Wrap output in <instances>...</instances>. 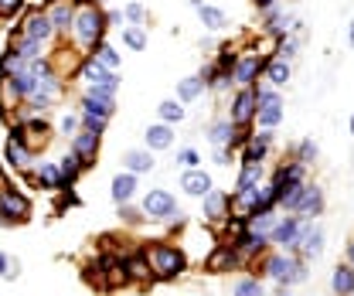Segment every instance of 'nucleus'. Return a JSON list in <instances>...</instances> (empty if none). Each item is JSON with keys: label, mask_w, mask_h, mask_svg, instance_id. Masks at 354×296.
Segmentation results:
<instances>
[{"label": "nucleus", "mask_w": 354, "mask_h": 296, "mask_svg": "<svg viewBox=\"0 0 354 296\" xmlns=\"http://www.w3.org/2000/svg\"><path fill=\"white\" fill-rule=\"evenodd\" d=\"M348 127H351V133H354V116H351V123H348Z\"/></svg>", "instance_id": "60"}, {"label": "nucleus", "mask_w": 354, "mask_h": 296, "mask_svg": "<svg viewBox=\"0 0 354 296\" xmlns=\"http://www.w3.org/2000/svg\"><path fill=\"white\" fill-rule=\"evenodd\" d=\"M7 266H10V255H7V252H0V279L7 276Z\"/></svg>", "instance_id": "56"}, {"label": "nucleus", "mask_w": 354, "mask_h": 296, "mask_svg": "<svg viewBox=\"0 0 354 296\" xmlns=\"http://www.w3.org/2000/svg\"><path fill=\"white\" fill-rule=\"evenodd\" d=\"M228 120L239 129L256 123V92L252 89H235V95L228 102Z\"/></svg>", "instance_id": "15"}, {"label": "nucleus", "mask_w": 354, "mask_h": 296, "mask_svg": "<svg viewBox=\"0 0 354 296\" xmlns=\"http://www.w3.org/2000/svg\"><path fill=\"white\" fill-rule=\"evenodd\" d=\"M235 123L228 120V116H218L215 123H208V129H205V136H208V143L218 150V147H232V140H235Z\"/></svg>", "instance_id": "28"}, {"label": "nucleus", "mask_w": 354, "mask_h": 296, "mask_svg": "<svg viewBox=\"0 0 354 296\" xmlns=\"http://www.w3.org/2000/svg\"><path fill=\"white\" fill-rule=\"evenodd\" d=\"M304 187H307V181L304 184H286L283 187V194H279V214H293L297 212V205H300V198H304Z\"/></svg>", "instance_id": "41"}, {"label": "nucleus", "mask_w": 354, "mask_h": 296, "mask_svg": "<svg viewBox=\"0 0 354 296\" xmlns=\"http://www.w3.org/2000/svg\"><path fill=\"white\" fill-rule=\"evenodd\" d=\"M28 62H21V55L17 51H10V48H3L0 51V79H7V75H14V72H21Z\"/></svg>", "instance_id": "47"}, {"label": "nucleus", "mask_w": 354, "mask_h": 296, "mask_svg": "<svg viewBox=\"0 0 354 296\" xmlns=\"http://www.w3.org/2000/svg\"><path fill=\"white\" fill-rule=\"evenodd\" d=\"M263 184H266V164H239L232 191H249V187H263Z\"/></svg>", "instance_id": "29"}, {"label": "nucleus", "mask_w": 354, "mask_h": 296, "mask_svg": "<svg viewBox=\"0 0 354 296\" xmlns=\"http://www.w3.org/2000/svg\"><path fill=\"white\" fill-rule=\"evenodd\" d=\"M31 214H35V208H31V198L24 191L0 184V228L3 225H24V221H31Z\"/></svg>", "instance_id": "7"}, {"label": "nucleus", "mask_w": 354, "mask_h": 296, "mask_svg": "<svg viewBox=\"0 0 354 296\" xmlns=\"http://www.w3.org/2000/svg\"><path fill=\"white\" fill-rule=\"evenodd\" d=\"M55 164H58V170H62V181H65V191H72V187L79 184V177L86 174V167H82V160H79V157H75L72 150H68V154H62V157H58Z\"/></svg>", "instance_id": "33"}, {"label": "nucleus", "mask_w": 354, "mask_h": 296, "mask_svg": "<svg viewBox=\"0 0 354 296\" xmlns=\"http://www.w3.org/2000/svg\"><path fill=\"white\" fill-rule=\"evenodd\" d=\"M157 167V160H153V154L147 150V147H133L123 154V170H130V174H150V170Z\"/></svg>", "instance_id": "26"}, {"label": "nucleus", "mask_w": 354, "mask_h": 296, "mask_svg": "<svg viewBox=\"0 0 354 296\" xmlns=\"http://www.w3.org/2000/svg\"><path fill=\"white\" fill-rule=\"evenodd\" d=\"M272 147H276V129L252 127V136H249L245 147L239 150V164H266V157H269Z\"/></svg>", "instance_id": "11"}, {"label": "nucleus", "mask_w": 354, "mask_h": 296, "mask_svg": "<svg viewBox=\"0 0 354 296\" xmlns=\"http://www.w3.org/2000/svg\"><path fill=\"white\" fill-rule=\"evenodd\" d=\"M123 272H127V283H153V272H150V262H147V255L143 249L133 255H123Z\"/></svg>", "instance_id": "25"}, {"label": "nucleus", "mask_w": 354, "mask_h": 296, "mask_svg": "<svg viewBox=\"0 0 354 296\" xmlns=\"http://www.w3.org/2000/svg\"><path fill=\"white\" fill-rule=\"evenodd\" d=\"M41 10L51 17V28L58 35V41L65 44L72 38V21H75V0H44Z\"/></svg>", "instance_id": "10"}, {"label": "nucleus", "mask_w": 354, "mask_h": 296, "mask_svg": "<svg viewBox=\"0 0 354 296\" xmlns=\"http://www.w3.org/2000/svg\"><path fill=\"white\" fill-rule=\"evenodd\" d=\"M348 44L354 48V17H351V24H348Z\"/></svg>", "instance_id": "58"}, {"label": "nucleus", "mask_w": 354, "mask_h": 296, "mask_svg": "<svg viewBox=\"0 0 354 296\" xmlns=\"http://www.w3.org/2000/svg\"><path fill=\"white\" fill-rule=\"evenodd\" d=\"M72 75H75V82H82V89H99V92H109V95H116L120 92V72H109V68H102L95 58H82L75 68H72Z\"/></svg>", "instance_id": "5"}, {"label": "nucleus", "mask_w": 354, "mask_h": 296, "mask_svg": "<svg viewBox=\"0 0 354 296\" xmlns=\"http://www.w3.org/2000/svg\"><path fill=\"white\" fill-rule=\"evenodd\" d=\"M239 55H242V51H239V44H232V41H225L218 48V55H215V62H212V65H215V68H221V72H228V75H232V68H235V62H239Z\"/></svg>", "instance_id": "43"}, {"label": "nucleus", "mask_w": 354, "mask_h": 296, "mask_svg": "<svg viewBox=\"0 0 354 296\" xmlns=\"http://www.w3.org/2000/svg\"><path fill=\"white\" fill-rule=\"evenodd\" d=\"M120 221H123V225H143L147 218H143L140 208H133V201H130V205H120Z\"/></svg>", "instance_id": "52"}, {"label": "nucleus", "mask_w": 354, "mask_h": 296, "mask_svg": "<svg viewBox=\"0 0 354 296\" xmlns=\"http://www.w3.org/2000/svg\"><path fill=\"white\" fill-rule=\"evenodd\" d=\"M143 255H147L150 272H153L157 283H174V279H180V276L187 272V252H184L180 246L164 242V239L143 246Z\"/></svg>", "instance_id": "3"}, {"label": "nucleus", "mask_w": 354, "mask_h": 296, "mask_svg": "<svg viewBox=\"0 0 354 296\" xmlns=\"http://www.w3.org/2000/svg\"><path fill=\"white\" fill-rule=\"evenodd\" d=\"M116 95L109 92H99V89H82L79 95V113H88V116H99V120H113L116 116Z\"/></svg>", "instance_id": "13"}, {"label": "nucleus", "mask_w": 354, "mask_h": 296, "mask_svg": "<svg viewBox=\"0 0 354 296\" xmlns=\"http://www.w3.org/2000/svg\"><path fill=\"white\" fill-rule=\"evenodd\" d=\"M14 35H21V38H31V41L38 44H51L58 41V35H55V28H51V17L44 14L41 7H28L21 17H17V31Z\"/></svg>", "instance_id": "8"}, {"label": "nucleus", "mask_w": 354, "mask_h": 296, "mask_svg": "<svg viewBox=\"0 0 354 296\" xmlns=\"http://www.w3.org/2000/svg\"><path fill=\"white\" fill-rule=\"evenodd\" d=\"M120 14H123V24H136V28H143V24H147V7H143V3H136V0L127 3Z\"/></svg>", "instance_id": "49"}, {"label": "nucleus", "mask_w": 354, "mask_h": 296, "mask_svg": "<svg viewBox=\"0 0 354 296\" xmlns=\"http://www.w3.org/2000/svg\"><path fill=\"white\" fill-rule=\"evenodd\" d=\"M187 3H191V7H194V10H198V7H201V3H205V0H187Z\"/></svg>", "instance_id": "59"}, {"label": "nucleus", "mask_w": 354, "mask_h": 296, "mask_svg": "<svg viewBox=\"0 0 354 296\" xmlns=\"http://www.w3.org/2000/svg\"><path fill=\"white\" fill-rule=\"evenodd\" d=\"M136 187H140V177L130 174V170H120V174L113 177V184H109V198H113L116 205H130L133 198H136Z\"/></svg>", "instance_id": "23"}, {"label": "nucleus", "mask_w": 354, "mask_h": 296, "mask_svg": "<svg viewBox=\"0 0 354 296\" xmlns=\"http://www.w3.org/2000/svg\"><path fill=\"white\" fill-rule=\"evenodd\" d=\"M269 55H272V58H283V62L293 65V58L300 55V35H283V38H276V44H272Z\"/></svg>", "instance_id": "39"}, {"label": "nucleus", "mask_w": 354, "mask_h": 296, "mask_svg": "<svg viewBox=\"0 0 354 296\" xmlns=\"http://www.w3.org/2000/svg\"><path fill=\"white\" fill-rule=\"evenodd\" d=\"M228 296H269L266 293V283L259 276H252V272H242V276H235L232 279V290Z\"/></svg>", "instance_id": "35"}, {"label": "nucleus", "mask_w": 354, "mask_h": 296, "mask_svg": "<svg viewBox=\"0 0 354 296\" xmlns=\"http://www.w3.org/2000/svg\"><path fill=\"white\" fill-rule=\"evenodd\" d=\"M7 48L17 51L21 62H38V58H48V55H51L48 44H38V41H31V38H21V35H10V44H7Z\"/></svg>", "instance_id": "27"}, {"label": "nucleus", "mask_w": 354, "mask_h": 296, "mask_svg": "<svg viewBox=\"0 0 354 296\" xmlns=\"http://www.w3.org/2000/svg\"><path fill=\"white\" fill-rule=\"evenodd\" d=\"M276 221H279V212H269V214H252L249 221H245V228L249 232H256V235H272V228H276Z\"/></svg>", "instance_id": "44"}, {"label": "nucleus", "mask_w": 354, "mask_h": 296, "mask_svg": "<svg viewBox=\"0 0 354 296\" xmlns=\"http://www.w3.org/2000/svg\"><path fill=\"white\" fill-rule=\"evenodd\" d=\"M272 181H279L283 187L286 184H304V181H310V167H304V164H297V160H283L279 167L269 174Z\"/></svg>", "instance_id": "31"}, {"label": "nucleus", "mask_w": 354, "mask_h": 296, "mask_svg": "<svg viewBox=\"0 0 354 296\" xmlns=\"http://www.w3.org/2000/svg\"><path fill=\"white\" fill-rule=\"evenodd\" d=\"M256 269H249L252 276H259L263 283H276V286H300L310 279V262H304L300 255L279 252V249H266L256 262Z\"/></svg>", "instance_id": "1"}, {"label": "nucleus", "mask_w": 354, "mask_h": 296, "mask_svg": "<svg viewBox=\"0 0 354 296\" xmlns=\"http://www.w3.org/2000/svg\"><path fill=\"white\" fill-rule=\"evenodd\" d=\"M276 3H279V0H252V7H256L259 14H263V10H269V7H276Z\"/></svg>", "instance_id": "55"}, {"label": "nucleus", "mask_w": 354, "mask_h": 296, "mask_svg": "<svg viewBox=\"0 0 354 296\" xmlns=\"http://www.w3.org/2000/svg\"><path fill=\"white\" fill-rule=\"evenodd\" d=\"M324 249H327V232H324L320 221H313L310 232H307V239H304L300 249H297V255H300L304 262H317V259L324 255Z\"/></svg>", "instance_id": "22"}, {"label": "nucleus", "mask_w": 354, "mask_h": 296, "mask_svg": "<svg viewBox=\"0 0 354 296\" xmlns=\"http://www.w3.org/2000/svg\"><path fill=\"white\" fill-rule=\"evenodd\" d=\"M177 187L187 194V198H205V194H212L215 191V177L208 174L205 167H194V170H180V177H177Z\"/></svg>", "instance_id": "17"}, {"label": "nucleus", "mask_w": 354, "mask_h": 296, "mask_svg": "<svg viewBox=\"0 0 354 296\" xmlns=\"http://www.w3.org/2000/svg\"><path fill=\"white\" fill-rule=\"evenodd\" d=\"M198 21L205 24V31H225V28H228L225 10L215 7V3H201V7H198Z\"/></svg>", "instance_id": "37"}, {"label": "nucleus", "mask_w": 354, "mask_h": 296, "mask_svg": "<svg viewBox=\"0 0 354 296\" xmlns=\"http://www.w3.org/2000/svg\"><path fill=\"white\" fill-rule=\"evenodd\" d=\"M266 62L269 55H259V51H242L235 68H232V82L239 89H252L256 82H263V72H266Z\"/></svg>", "instance_id": "9"}, {"label": "nucleus", "mask_w": 354, "mask_h": 296, "mask_svg": "<svg viewBox=\"0 0 354 296\" xmlns=\"http://www.w3.org/2000/svg\"><path fill=\"white\" fill-rule=\"evenodd\" d=\"M205 95V79L194 72V75H184V79H177V102L180 106H187V102H198Z\"/></svg>", "instance_id": "32"}, {"label": "nucleus", "mask_w": 354, "mask_h": 296, "mask_svg": "<svg viewBox=\"0 0 354 296\" xmlns=\"http://www.w3.org/2000/svg\"><path fill=\"white\" fill-rule=\"evenodd\" d=\"M290 160H297V164H304V167H313L317 160H320V147L313 143V140H300L297 147H293V157Z\"/></svg>", "instance_id": "42"}, {"label": "nucleus", "mask_w": 354, "mask_h": 296, "mask_svg": "<svg viewBox=\"0 0 354 296\" xmlns=\"http://www.w3.org/2000/svg\"><path fill=\"white\" fill-rule=\"evenodd\" d=\"M174 167H180V170L201 167V154H198L194 147H180V150H177V157H174Z\"/></svg>", "instance_id": "48"}, {"label": "nucleus", "mask_w": 354, "mask_h": 296, "mask_svg": "<svg viewBox=\"0 0 354 296\" xmlns=\"http://www.w3.org/2000/svg\"><path fill=\"white\" fill-rule=\"evenodd\" d=\"M3 164H7V170H14V174H28V170L35 167V150L28 143L7 136V143H3Z\"/></svg>", "instance_id": "19"}, {"label": "nucleus", "mask_w": 354, "mask_h": 296, "mask_svg": "<svg viewBox=\"0 0 354 296\" xmlns=\"http://www.w3.org/2000/svg\"><path fill=\"white\" fill-rule=\"evenodd\" d=\"M327 212V194H324V187L320 184H313L307 181V187H304V198H300V205H297V218H304V221H317L320 214Z\"/></svg>", "instance_id": "18"}, {"label": "nucleus", "mask_w": 354, "mask_h": 296, "mask_svg": "<svg viewBox=\"0 0 354 296\" xmlns=\"http://www.w3.org/2000/svg\"><path fill=\"white\" fill-rule=\"evenodd\" d=\"M79 109H65L62 116H58V123H55V133L58 136H65V140H72L75 133H79Z\"/></svg>", "instance_id": "45"}, {"label": "nucleus", "mask_w": 354, "mask_h": 296, "mask_svg": "<svg viewBox=\"0 0 354 296\" xmlns=\"http://www.w3.org/2000/svg\"><path fill=\"white\" fill-rule=\"evenodd\" d=\"M79 127L88 129V133H106L109 120H99V116H88V113H79Z\"/></svg>", "instance_id": "51"}, {"label": "nucleus", "mask_w": 354, "mask_h": 296, "mask_svg": "<svg viewBox=\"0 0 354 296\" xmlns=\"http://www.w3.org/2000/svg\"><path fill=\"white\" fill-rule=\"evenodd\" d=\"M28 10V0H0V21H17Z\"/></svg>", "instance_id": "50"}, {"label": "nucleus", "mask_w": 354, "mask_h": 296, "mask_svg": "<svg viewBox=\"0 0 354 296\" xmlns=\"http://www.w3.org/2000/svg\"><path fill=\"white\" fill-rule=\"evenodd\" d=\"M310 225H313V221H304V218H297V214H279V221H276V228H272V235H269V249L297 255L300 242L307 239Z\"/></svg>", "instance_id": "4"}, {"label": "nucleus", "mask_w": 354, "mask_h": 296, "mask_svg": "<svg viewBox=\"0 0 354 296\" xmlns=\"http://www.w3.org/2000/svg\"><path fill=\"white\" fill-rule=\"evenodd\" d=\"M17 276H21V262H17V259H10V266H7V276H3V279H17Z\"/></svg>", "instance_id": "54"}, {"label": "nucleus", "mask_w": 354, "mask_h": 296, "mask_svg": "<svg viewBox=\"0 0 354 296\" xmlns=\"http://www.w3.org/2000/svg\"><path fill=\"white\" fill-rule=\"evenodd\" d=\"M201 218H205V225H225L232 218V194L218 191V187L212 194H205L201 198Z\"/></svg>", "instance_id": "16"}, {"label": "nucleus", "mask_w": 354, "mask_h": 296, "mask_svg": "<svg viewBox=\"0 0 354 296\" xmlns=\"http://www.w3.org/2000/svg\"><path fill=\"white\" fill-rule=\"evenodd\" d=\"M201 79H205V89H212V92H228L232 89V75L228 72H221V68H215V65H205V72H198Z\"/></svg>", "instance_id": "40"}, {"label": "nucleus", "mask_w": 354, "mask_h": 296, "mask_svg": "<svg viewBox=\"0 0 354 296\" xmlns=\"http://www.w3.org/2000/svg\"><path fill=\"white\" fill-rule=\"evenodd\" d=\"M290 79H293V65H290V62H283V58H272V55H269L266 72H263V82H269L272 89H283Z\"/></svg>", "instance_id": "30"}, {"label": "nucleus", "mask_w": 354, "mask_h": 296, "mask_svg": "<svg viewBox=\"0 0 354 296\" xmlns=\"http://www.w3.org/2000/svg\"><path fill=\"white\" fill-rule=\"evenodd\" d=\"M330 293L334 296L354 293V266H348V262H337L334 266V272H330Z\"/></svg>", "instance_id": "34"}, {"label": "nucleus", "mask_w": 354, "mask_h": 296, "mask_svg": "<svg viewBox=\"0 0 354 296\" xmlns=\"http://www.w3.org/2000/svg\"><path fill=\"white\" fill-rule=\"evenodd\" d=\"M140 212L147 221H167V225H180V208H177V198L167 187H150L140 201Z\"/></svg>", "instance_id": "6"}, {"label": "nucleus", "mask_w": 354, "mask_h": 296, "mask_svg": "<svg viewBox=\"0 0 354 296\" xmlns=\"http://www.w3.org/2000/svg\"><path fill=\"white\" fill-rule=\"evenodd\" d=\"M88 58H95L102 68H109V72H120V65H123V55L113 48L109 41H99L92 51H88Z\"/></svg>", "instance_id": "36"}, {"label": "nucleus", "mask_w": 354, "mask_h": 296, "mask_svg": "<svg viewBox=\"0 0 354 296\" xmlns=\"http://www.w3.org/2000/svg\"><path fill=\"white\" fill-rule=\"evenodd\" d=\"M28 177L44 187V191H51V194H58V191H65V181H62V170L55 160H35V167L28 170Z\"/></svg>", "instance_id": "20"}, {"label": "nucleus", "mask_w": 354, "mask_h": 296, "mask_svg": "<svg viewBox=\"0 0 354 296\" xmlns=\"http://www.w3.org/2000/svg\"><path fill=\"white\" fill-rule=\"evenodd\" d=\"M283 116H286V102H283V95H272V99H266L256 106V129H276L283 123Z\"/></svg>", "instance_id": "21"}, {"label": "nucleus", "mask_w": 354, "mask_h": 296, "mask_svg": "<svg viewBox=\"0 0 354 296\" xmlns=\"http://www.w3.org/2000/svg\"><path fill=\"white\" fill-rule=\"evenodd\" d=\"M143 147H147L150 154L171 150V147H174V127H167V123H150L147 133H143Z\"/></svg>", "instance_id": "24"}, {"label": "nucleus", "mask_w": 354, "mask_h": 296, "mask_svg": "<svg viewBox=\"0 0 354 296\" xmlns=\"http://www.w3.org/2000/svg\"><path fill=\"white\" fill-rule=\"evenodd\" d=\"M232 157H235L232 147H218V150H215V164H218V167H232Z\"/></svg>", "instance_id": "53"}, {"label": "nucleus", "mask_w": 354, "mask_h": 296, "mask_svg": "<svg viewBox=\"0 0 354 296\" xmlns=\"http://www.w3.org/2000/svg\"><path fill=\"white\" fill-rule=\"evenodd\" d=\"M344 255H348V266H354V239H348V249H344Z\"/></svg>", "instance_id": "57"}, {"label": "nucleus", "mask_w": 354, "mask_h": 296, "mask_svg": "<svg viewBox=\"0 0 354 296\" xmlns=\"http://www.w3.org/2000/svg\"><path fill=\"white\" fill-rule=\"evenodd\" d=\"M106 10L99 0H75V21H72V48L86 58L88 51L95 48L99 41H106Z\"/></svg>", "instance_id": "2"}, {"label": "nucleus", "mask_w": 354, "mask_h": 296, "mask_svg": "<svg viewBox=\"0 0 354 296\" xmlns=\"http://www.w3.org/2000/svg\"><path fill=\"white\" fill-rule=\"evenodd\" d=\"M351 296H354V293H351Z\"/></svg>", "instance_id": "62"}, {"label": "nucleus", "mask_w": 354, "mask_h": 296, "mask_svg": "<svg viewBox=\"0 0 354 296\" xmlns=\"http://www.w3.org/2000/svg\"><path fill=\"white\" fill-rule=\"evenodd\" d=\"M68 150L82 160V167L92 170L99 164V150H102V133H88V129H79L72 140H68Z\"/></svg>", "instance_id": "14"}, {"label": "nucleus", "mask_w": 354, "mask_h": 296, "mask_svg": "<svg viewBox=\"0 0 354 296\" xmlns=\"http://www.w3.org/2000/svg\"><path fill=\"white\" fill-rule=\"evenodd\" d=\"M242 269H245L242 255L235 252L228 242H218L212 252L205 255V272H212V276H221V272H242Z\"/></svg>", "instance_id": "12"}, {"label": "nucleus", "mask_w": 354, "mask_h": 296, "mask_svg": "<svg viewBox=\"0 0 354 296\" xmlns=\"http://www.w3.org/2000/svg\"><path fill=\"white\" fill-rule=\"evenodd\" d=\"M201 296H212V293H201Z\"/></svg>", "instance_id": "61"}, {"label": "nucleus", "mask_w": 354, "mask_h": 296, "mask_svg": "<svg viewBox=\"0 0 354 296\" xmlns=\"http://www.w3.org/2000/svg\"><path fill=\"white\" fill-rule=\"evenodd\" d=\"M147 28H136V24H123V44L130 48V51H143L147 48Z\"/></svg>", "instance_id": "46"}, {"label": "nucleus", "mask_w": 354, "mask_h": 296, "mask_svg": "<svg viewBox=\"0 0 354 296\" xmlns=\"http://www.w3.org/2000/svg\"><path fill=\"white\" fill-rule=\"evenodd\" d=\"M157 116H160V120H157V123H167V127H180V123H184V116H187V109H184V106H180V102H177V99H164V102H160V106H157Z\"/></svg>", "instance_id": "38"}]
</instances>
